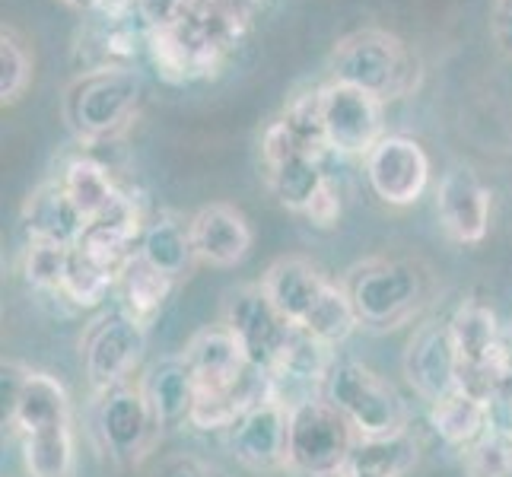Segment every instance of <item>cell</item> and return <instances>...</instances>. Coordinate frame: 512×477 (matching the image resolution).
<instances>
[{
	"label": "cell",
	"instance_id": "cell-1",
	"mask_svg": "<svg viewBox=\"0 0 512 477\" xmlns=\"http://www.w3.org/2000/svg\"><path fill=\"white\" fill-rule=\"evenodd\" d=\"M261 284L268 290L271 303L287 322L338 350L360 328V318L341 280L325 274L319 264L303 255H284L268 264L261 274Z\"/></svg>",
	"mask_w": 512,
	"mask_h": 477
},
{
	"label": "cell",
	"instance_id": "cell-2",
	"mask_svg": "<svg viewBox=\"0 0 512 477\" xmlns=\"http://www.w3.org/2000/svg\"><path fill=\"white\" fill-rule=\"evenodd\" d=\"M341 284L360 318V328L388 334L417 322L436 293L433 271L417 258L373 255L344 271Z\"/></svg>",
	"mask_w": 512,
	"mask_h": 477
},
{
	"label": "cell",
	"instance_id": "cell-3",
	"mask_svg": "<svg viewBox=\"0 0 512 477\" xmlns=\"http://www.w3.org/2000/svg\"><path fill=\"white\" fill-rule=\"evenodd\" d=\"M140 102H144V77L131 64H105L80 70L64 86L61 115L80 144L102 147L134 125Z\"/></svg>",
	"mask_w": 512,
	"mask_h": 477
},
{
	"label": "cell",
	"instance_id": "cell-4",
	"mask_svg": "<svg viewBox=\"0 0 512 477\" xmlns=\"http://www.w3.org/2000/svg\"><path fill=\"white\" fill-rule=\"evenodd\" d=\"M420 74V61L408 42L385 29L350 32L328 55V80L363 90L385 105L411 96L420 86Z\"/></svg>",
	"mask_w": 512,
	"mask_h": 477
},
{
	"label": "cell",
	"instance_id": "cell-5",
	"mask_svg": "<svg viewBox=\"0 0 512 477\" xmlns=\"http://www.w3.org/2000/svg\"><path fill=\"white\" fill-rule=\"evenodd\" d=\"M325 398L344 414L360 439L411 430V404L392 382L360 360H334L325 382Z\"/></svg>",
	"mask_w": 512,
	"mask_h": 477
},
{
	"label": "cell",
	"instance_id": "cell-6",
	"mask_svg": "<svg viewBox=\"0 0 512 477\" xmlns=\"http://www.w3.org/2000/svg\"><path fill=\"white\" fill-rule=\"evenodd\" d=\"M449 331L462 366V388L490 401L512 379L506 328L497 309L484 296H465L449 315Z\"/></svg>",
	"mask_w": 512,
	"mask_h": 477
},
{
	"label": "cell",
	"instance_id": "cell-7",
	"mask_svg": "<svg viewBox=\"0 0 512 477\" xmlns=\"http://www.w3.org/2000/svg\"><path fill=\"white\" fill-rule=\"evenodd\" d=\"M357 433L322 395L290 411L287 471L296 477H344Z\"/></svg>",
	"mask_w": 512,
	"mask_h": 477
},
{
	"label": "cell",
	"instance_id": "cell-8",
	"mask_svg": "<svg viewBox=\"0 0 512 477\" xmlns=\"http://www.w3.org/2000/svg\"><path fill=\"white\" fill-rule=\"evenodd\" d=\"M93 436L118 468H140L163 439L140 376L93 398Z\"/></svg>",
	"mask_w": 512,
	"mask_h": 477
},
{
	"label": "cell",
	"instance_id": "cell-9",
	"mask_svg": "<svg viewBox=\"0 0 512 477\" xmlns=\"http://www.w3.org/2000/svg\"><path fill=\"white\" fill-rule=\"evenodd\" d=\"M147 334V328L131 322L121 309L105 312L86 328L80 341V360L93 398L137 379L147 357Z\"/></svg>",
	"mask_w": 512,
	"mask_h": 477
},
{
	"label": "cell",
	"instance_id": "cell-10",
	"mask_svg": "<svg viewBox=\"0 0 512 477\" xmlns=\"http://www.w3.org/2000/svg\"><path fill=\"white\" fill-rule=\"evenodd\" d=\"M182 357L198 385V395H245L264 398L268 379L245 357L242 344L223 322L204 325L188 338Z\"/></svg>",
	"mask_w": 512,
	"mask_h": 477
},
{
	"label": "cell",
	"instance_id": "cell-11",
	"mask_svg": "<svg viewBox=\"0 0 512 477\" xmlns=\"http://www.w3.org/2000/svg\"><path fill=\"white\" fill-rule=\"evenodd\" d=\"M261 166L268 175V188L280 207L303 217L325 179V156L299 144V137L287 128L284 118L271 121L261 134Z\"/></svg>",
	"mask_w": 512,
	"mask_h": 477
},
{
	"label": "cell",
	"instance_id": "cell-12",
	"mask_svg": "<svg viewBox=\"0 0 512 477\" xmlns=\"http://www.w3.org/2000/svg\"><path fill=\"white\" fill-rule=\"evenodd\" d=\"M220 322L233 331V338L242 344L245 357L261 373H268L293 334V325L277 312L261 280L258 284L229 287L223 293Z\"/></svg>",
	"mask_w": 512,
	"mask_h": 477
},
{
	"label": "cell",
	"instance_id": "cell-13",
	"mask_svg": "<svg viewBox=\"0 0 512 477\" xmlns=\"http://www.w3.org/2000/svg\"><path fill=\"white\" fill-rule=\"evenodd\" d=\"M322 134L325 147L334 156L366 159L385 131V102L344 83H322Z\"/></svg>",
	"mask_w": 512,
	"mask_h": 477
},
{
	"label": "cell",
	"instance_id": "cell-14",
	"mask_svg": "<svg viewBox=\"0 0 512 477\" xmlns=\"http://www.w3.org/2000/svg\"><path fill=\"white\" fill-rule=\"evenodd\" d=\"M430 156L417 137L385 134L363 159L366 185L385 207H414L430 188Z\"/></svg>",
	"mask_w": 512,
	"mask_h": 477
},
{
	"label": "cell",
	"instance_id": "cell-15",
	"mask_svg": "<svg viewBox=\"0 0 512 477\" xmlns=\"http://www.w3.org/2000/svg\"><path fill=\"white\" fill-rule=\"evenodd\" d=\"M401 369L414 395L427 404L462 388V366H458V353L452 344L449 318H423L404 344Z\"/></svg>",
	"mask_w": 512,
	"mask_h": 477
},
{
	"label": "cell",
	"instance_id": "cell-16",
	"mask_svg": "<svg viewBox=\"0 0 512 477\" xmlns=\"http://www.w3.org/2000/svg\"><path fill=\"white\" fill-rule=\"evenodd\" d=\"M436 217L443 233L458 245H481L490 233L493 191L468 163H452L436 188Z\"/></svg>",
	"mask_w": 512,
	"mask_h": 477
},
{
	"label": "cell",
	"instance_id": "cell-17",
	"mask_svg": "<svg viewBox=\"0 0 512 477\" xmlns=\"http://www.w3.org/2000/svg\"><path fill=\"white\" fill-rule=\"evenodd\" d=\"M334 360H338L334 347L293 328L287 347L280 350V357L264 373V379H268V398L280 401L287 411L312 398H322Z\"/></svg>",
	"mask_w": 512,
	"mask_h": 477
},
{
	"label": "cell",
	"instance_id": "cell-18",
	"mask_svg": "<svg viewBox=\"0 0 512 477\" xmlns=\"http://www.w3.org/2000/svg\"><path fill=\"white\" fill-rule=\"evenodd\" d=\"M226 446L249 471H287L290 411L264 395L226 433Z\"/></svg>",
	"mask_w": 512,
	"mask_h": 477
},
{
	"label": "cell",
	"instance_id": "cell-19",
	"mask_svg": "<svg viewBox=\"0 0 512 477\" xmlns=\"http://www.w3.org/2000/svg\"><path fill=\"white\" fill-rule=\"evenodd\" d=\"M188 220H191V245H194L198 264L229 271V268H239V264L249 258L255 245V233H252L249 217H245L239 207L226 201H214V204H204L198 214Z\"/></svg>",
	"mask_w": 512,
	"mask_h": 477
},
{
	"label": "cell",
	"instance_id": "cell-20",
	"mask_svg": "<svg viewBox=\"0 0 512 477\" xmlns=\"http://www.w3.org/2000/svg\"><path fill=\"white\" fill-rule=\"evenodd\" d=\"M140 385H144V395L163 433L188 427L194 401H198V385H194V376L182 353L150 363L140 373Z\"/></svg>",
	"mask_w": 512,
	"mask_h": 477
},
{
	"label": "cell",
	"instance_id": "cell-21",
	"mask_svg": "<svg viewBox=\"0 0 512 477\" xmlns=\"http://www.w3.org/2000/svg\"><path fill=\"white\" fill-rule=\"evenodd\" d=\"M23 229H26V239H45V242H58V245L77 249V242L86 229V220L74 207V201L67 198L61 182L48 179L26 198Z\"/></svg>",
	"mask_w": 512,
	"mask_h": 477
},
{
	"label": "cell",
	"instance_id": "cell-22",
	"mask_svg": "<svg viewBox=\"0 0 512 477\" xmlns=\"http://www.w3.org/2000/svg\"><path fill=\"white\" fill-rule=\"evenodd\" d=\"M430 427L449 449L468 452L481 436L490 433L493 408L487 398L468 392V388H455L452 395L430 404Z\"/></svg>",
	"mask_w": 512,
	"mask_h": 477
},
{
	"label": "cell",
	"instance_id": "cell-23",
	"mask_svg": "<svg viewBox=\"0 0 512 477\" xmlns=\"http://www.w3.org/2000/svg\"><path fill=\"white\" fill-rule=\"evenodd\" d=\"M137 255L144 258L150 268H156L172 280L188 277V271L198 264L194 245H191V220L172 214V210L150 217Z\"/></svg>",
	"mask_w": 512,
	"mask_h": 477
},
{
	"label": "cell",
	"instance_id": "cell-24",
	"mask_svg": "<svg viewBox=\"0 0 512 477\" xmlns=\"http://www.w3.org/2000/svg\"><path fill=\"white\" fill-rule=\"evenodd\" d=\"M175 284H179V280L160 274L137 255V258H131L128 268L121 271L118 290H115V296H118L115 309H121L131 322H137L140 328L150 331L156 322H160L166 303L175 293Z\"/></svg>",
	"mask_w": 512,
	"mask_h": 477
},
{
	"label": "cell",
	"instance_id": "cell-25",
	"mask_svg": "<svg viewBox=\"0 0 512 477\" xmlns=\"http://www.w3.org/2000/svg\"><path fill=\"white\" fill-rule=\"evenodd\" d=\"M55 179L61 182V188L67 191V198L74 201V207L80 210L86 223L96 220L99 214H105V210L118 201V194L125 191L115 182L112 169L105 163H99V159L90 156V153L70 156Z\"/></svg>",
	"mask_w": 512,
	"mask_h": 477
},
{
	"label": "cell",
	"instance_id": "cell-26",
	"mask_svg": "<svg viewBox=\"0 0 512 477\" xmlns=\"http://www.w3.org/2000/svg\"><path fill=\"white\" fill-rule=\"evenodd\" d=\"M29 477H74L77 474V430L74 423L45 427L16 439Z\"/></svg>",
	"mask_w": 512,
	"mask_h": 477
},
{
	"label": "cell",
	"instance_id": "cell-27",
	"mask_svg": "<svg viewBox=\"0 0 512 477\" xmlns=\"http://www.w3.org/2000/svg\"><path fill=\"white\" fill-rule=\"evenodd\" d=\"M420 462V439L414 430H401L395 436L357 439L350 455V471L376 474V477H404Z\"/></svg>",
	"mask_w": 512,
	"mask_h": 477
},
{
	"label": "cell",
	"instance_id": "cell-28",
	"mask_svg": "<svg viewBox=\"0 0 512 477\" xmlns=\"http://www.w3.org/2000/svg\"><path fill=\"white\" fill-rule=\"evenodd\" d=\"M118 280H121V271H115V268H109V264H102L86 252L74 249L61 299L74 309H99L105 299L118 290Z\"/></svg>",
	"mask_w": 512,
	"mask_h": 477
},
{
	"label": "cell",
	"instance_id": "cell-29",
	"mask_svg": "<svg viewBox=\"0 0 512 477\" xmlns=\"http://www.w3.org/2000/svg\"><path fill=\"white\" fill-rule=\"evenodd\" d=\"M70 258L74 249L58 242H45V239H26L23 249V277L35 293L45 296H58L64 293V280L70 271Z\"/></svg>",
	"mask_w": 512,
	"mask_h": 477
},
{
	"label": "cell",
	"instance_id": "cell-30",
	"mask_svg": "<svg viewBox=\"0 0 512 477\" xmlns=\"http://www.w3.org/2000/svg\"><path fill=\"white\" fill-rule=\"evenodd\" d=\"M35 77V55L32 45L23 39L16 26L0 29V102L16 105L32 86Z\"/></svg>",
	"mask_w": 512,
	"mask_h": 477
},
{
	"label": "cell",
	"instance_id": "cell-31",
	"mask_svg": "<svg viewBox=\"0 0 512 477\" xmlns=\"http://www.w3.org/2000/svg\"><path fill=\"white\" fill-rule=\"evenodd\" d=\"M468 477H509L512 474V433L490 427L468 452H462Z\"/></svg>",
	"mask_w": 512,
	"mask_h": 477
},
{
	"label": "cell",
	"instance_id": "cell-32",
	"mask_svg": "<svg viewBox=\"0 0 512 477\" xmlns=\"http://www.w3.org/2000/svg\"><path fill=\"white\" fill-rule=\"evenodd\" d=\"M341 214H344V191H341L338 179H334V175H328L325 185L312 198V204H309V210H306L303 217L315 229H334V226L341 223Z\"/></svg>",
	"mask_w": 512,
	"mask_h": 477
},
{
	"label": "cell",
	"instance_id": "cell-33",
	"mask_svg": "<svg viewBox=\"0 0 512 477\" xmlns=\"http://www.w3.org/2000/svg\"><path fill=\"white\" fill-rule=\"evenodd\" d=\"M153 477H229L223 468H217L214 462H207V458H198V455H169L163 458L160 465H156Z\"/></svg>",
	"mask_w": 512,
	"mask_h": 477
},
{
	"label": "cell",
	"instance_id": "cell-34",
	"mask_svg": "<svg viewBox=\"0 0 512 477\" xmlns=\"http://www.w3.org/2000/svg\"><path fill=\"white\" fill-rule=\"evenodd\" d=\"M490 35H493V45L500 48V55L512 61V0H493Z\"/></svg>",
	"mask_w": 512,
	"mask_h": 477
},
{
	"label": "cell",
	"instance_id": "cell-35",
	"mask_svg": "<svg viewBox=\"0 0 512 477\" xmlns=\"http://www.w3.org/2000/svg\"><path fill=\"white\" fill-rule=\"evenodd\" d=\"M70 10H99V0H61Z\"/></svg>",
	"mask_w": 512,
	"mask_h": 477
},
{
	"label": "cell",
	"instance_id": "cell-36",
	"mask_svg": "<svg viewBox=\"0 0 512 477\" xmlns=\"http://www.w3.org/2000/svg\"><path fill=\"white\" fill-rule=\"evenodd\" d=\"M344 477H376V474H363V471H350V468H347Z\"/></svg>",
	"mask_w": 512,
	"mask_h": 477
},
{
	"label": "cell",
	"instance_id": "cell-37",
	"mask_svg": "<svg viewBox=\"0 0 512 477\" xmlns=\"http://www.w3.org/2000/svg\"><path fill=\"white\" fill-rule=\"evenodd\" d=\"M509 433H512V427H509Z\"/></svg>",
	"mask_w": 512,
	"mask_h": 477
},
{
	"label": "cell",
	"instance_id": "cell-38",
	"mask_svg": "<svg viewBox=\"0 0 512 477\" xmlns=\"http://www.w3.org/2000/svg\"><path fill=\"white\" fill-rule=\"evenodd\" d=\"M509 477H512V474H509Z\"/></svg>",
	"mask_w": 512,
	"mask_h": 477
}]
</instances>
